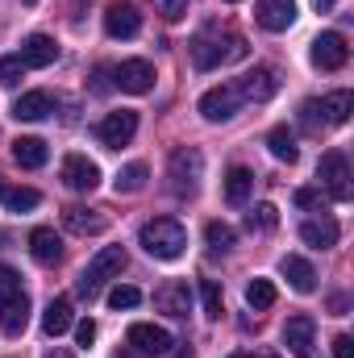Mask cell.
Returning a JSON list of instances; mask_svg holds the SVG:
<instances>
[{
	"instance_id": "cell-1",
	"label": "cell",
	"mask_w": 354,
	"mask_h": 358,
	"mask_svg": "<svg viewBox=\"0 0 354 358\" xmlns=\"http://www.w3.org/2000/svg\"><path fill=\"white\" fill-rule=\"evenodd\" d=\"M138 242H142V250H146L150 259H159V263H176L179 255L187 250V229H183L179 221H171V217H155V221L142 225Z\"/></svg>"
},
{
	"instance_id": "cell-2",
	"label": "cell",
	"mask_w": 354,
	"mask_h": 358,
	"mask_svg": "<svg viewBox=\"0 0 354 358\" xmlns=\"http://www.w3.org/2000/svg\"><path fill=\"white\" fill-rule=\"evenodd\" d=\"M125 271V250L121 246H104V250H96L92 255V263L80 271V279H76V292L84 296V300H96L100 292H104V283L108 279H117Z\"/></svg>"
},
{
	"instance_id": "cell-3",
	"label": "cell",
	"mask_w": 354,
	"mask_h": 358,
	"mask_svg": "<svg viewBox=\"0 0 354 358\" xmlns=\"http://www.w3.org/2000/svg\"><path fill=\"white\" fill-rule=\"evenodd\" d=\"M317 179H321V187L330 192V200H338V204H346V200L354 196L351 163H346V155H342V150H325V155H321Z\"/></svg>"
},
{
	"instance_id": "cell-4",
	"label": "cell",
	"mask_w": 354,
	"mask_h": 358,
	"mask_svg": "<svg viewBox=\"0 0 354 358\" xmlns=\"http://www.w3.org/2000/svg\"><path fill=\"white\" fill-rule=\"evenodd\" d=\"M167 171H171V187L179 196H192L200 187V179H204V155L196 146H179L171 155V163H167Z\"/></svg>"
},
{
	"instance_id": "cell-5",
	"label": "cell",
	"mask_w": 354,
	"mask_h": 358,
	"mask_svg": "<svg viewBox=\"0 0 354 358\" xmlns=\"http://www.w3.org/2000/svg\"><path fill=\"white\" fill-rule=\"evenodd\" d=\"M176 346V338L163 329V325H150V321H138L129 325V350L134 355H146V358H167Z\"/></svg>"
},
{
	"instance_id": "cell-6",
	"label": "cell",
	"mask_w": 354,
	"mask_h": 358,
	"mask_svg": "<svg viewBox=\"0 0 354 358\" xmlns=\"http://www.w3.org/2000/svg\"><path fill=\"white\" fill-rule=\"evenodd\" d=\"M246 55V42L242 38H229L225 46L217 42V38H196L192 42V63L200 67V71H213L217 63H229V59H242Z\"/></svg>"
},
{
	"instance_id": "cell-7",
	"label": "cell",
	"mask_w": 354,
	"mask_h": 358,
	"mask_svg": "<svg viewBox=\"0 0 354 358\" xmlns=\"http://www.w3.org/2000/svg\"><path fill=\"white\" fill-rule=\"evenodd\" d=\"M346 59H351V42H346V34H338V29L317 34V42H313V67H321V71H342Z\"/></svg>"
},
{
	"instance_id": "cell-8",
	"label": "cell",
	"mask_w": 354,
	"mask_h": 358,
	"mask_svg": "<svg viewBox=\"0 0 354 358\" xmlns=\"http://www.w3.org/2000/svg\"><path fill=\"white\" fill-rule=\"evenodd\" d=\"M113 84L121 92H129V96H146L155 88V67L146 59H125V63L113 67Z\"/></svg>"
},
{
	"instance_id": "cell-9",
	"label": "cell",
	"mask_w": 354,
	"mask_h": 358,
	"mask_svg": "<svg viewBox=\"0 0 354 358\" xmlns=\"http://www.w3.org/2000/svg\"><path fill=\"white\" fill-rule=\"evenodd\" d=\"M242 104H246V100H242L238 84H221V88H208L204 96H200V113H204V121H229Z\"/></svg>"
},
{
	"instance_id": "cell-10",
	"label": "cell",
	"mask_w": 354,
	"mask_h": 358,
	"mask_svg": "<svg viewBox=\"0 0 354 358\" xmlns=\"http://www.w3.org/2000/svg\"><path fill=\"white\" fill-rule=\"evenodd\" d=\"M100 142L104 146H129L134 134H138V113L134 108H117V113H104V121L96 125Z\"/></svg>"
},
{
	"instance_id": "cell-11",
	"label": "cell",
	"mask_w": 354,
	"mask_h": 358,
	"mask_svg": "<svg viewBox=\"0 0 354 358\" xmlns=\"http://www.w3.org/2000/svg\"><path fill=\"white\" fill-rule=\"evenodd\" d=\"M138 29H142V13L129 0H113L104 8V34L108 38H138Z\"/></svg>"
},
{
	"instance_id": "cell-12",
	"label": "cell",
	"mask_w": 354,
	"mask_h": 358,
	"mask_svg": "<svg viewBox=\"0 0 354 358\" xmlns=\"http://www.w3.org/2000/svg\"><path fill=\"white\" fill-rule=\"evenodd\" d=\"M63 183L71 192H96L100 187V167L92 163L88 155H67L63 159Z\"/></svg>"
},
{
	"instance_id": "cell-13",
	"label": "cell",
	"mask_w": 354,
	"mask_h": 358,
	"mask_svg": "<svg viewBox=\"0 0 354 358\" xmlns=\"http://www.w3.org/2000/svg\"><path fill=\"white\" fill-rule=\"evenodd\" d=\"M313 334H317V321L313 317H288V325H283V342H288V350L296 358H313Z\"/></svg>"
},
{
	"instance_id": "cell-14",
	"label": "cell",
	"mask_w": 354,
	"mask_h": 358,
	"mask_svg": "<svg viewBox=\"0 0 354 358\" xmlns=\"http://www.w3.org/2000/svg\"><path fill=\"white\" fill-rule=\"evenodd\" d=\"M255 21L271 29V34H279V29H288L292 21H296V0H259L255 4Z\"/></svg>"
},
{
	"instance_id": "cell-15",
	"label": "cell",
	"mask_w": 354,
	"mask_h": 358,
	"mask_svg": "<svg viewBox=\"0 0 354 358\" xmlns=\"http://www.w3.org/2000/svg\"><path fill=\"white\" fill-rule=\"evenodd\" d=\"M25 67H50L55 59H59V42L50 38V34H29L25 42H21V55H17Z\"/></svg>"
},
{
	"instance_id": "cell-16",
	"label": "cell",
	"mask_w": 354,
	"mask_h": 358,
	"mask_svg": "<svg viewBox=\"0 0 354 358\" xmlns=\"http://www.w3.org/2000/svg\"><path fill=\"white\" fill-rule=\"evenodd\" d=\"M29 255H34L42 267H55V263L63 259V238H59L50 225H38V229L29 234Z\"/></svg>"
},
{
	"instance_id": "cell-17",
	"label": "cell",
	"mask_w": 354,
	"mask_h": 358,
	"mask_svg": "<svg viewBox=\"0 0 354 358\" xmlns=\"http://www.w3.org/2000/svg\"><path fill=\"white\" fill-rule=\"evenodd\" d=\"M25 325H29V296L17 292V296H8V300L0 304V329H4L8 338H21Z\"/></svg>"
},
{
	"instance_id": "cell-18",
	"label": "cell",
	"mask_w": 354,
	"mask_h": 358,
	"mask_svg": "<svg viewBox=\"0 0 354 358\" xmlns=\"http://www.w3.org/2000/svg\"><path fill=\"white\" fill-rule=\"evenodd\" d=\"M279 271H283V279L292 283V292H300V296L317 292V271H313V263H309V259H300V255H283Z\"/></svg>"
},
{
	"instance_id": "cell-19",
	"label": "cell",
	"mask_w": 354,
	"mask_h": 358,
	"mask_svg": "<svg viewBox=\"0 0 354 358\" xmlns=\"http://www.w3.org/2000/svg\"><path fill=\"white\" fill-rule=\"evenodd\" d=\"M313 104H317L321 125H346V121H351V108H354V96L342 88V92H330V96L313 100Z\"/></svg>"
},
{
	"instance_id": "cell-20",
	"label": "cell",
	"mask_w": 354,
	"mask_h": 358,
	"mask_svg": "<svg viewBox=\"0 0 354 358\" xmlns=\"http://www.w3.org/2000/svg\"><path fill=\"white\" fill-rule=\"evenodd\" d=\"M238 92H242V100L263 104V100H271V96L279 92V80H275V71H271V67H255V71L238 84Z\"/></svg>"
},
{
	"instance_id": "cell-21",
	"label": "cell",
	"mask_w": 354,
	"mask_h": 358,
	"mask_svg": "<svg viewBox=\"0 0 354 358\" xmlns=\"http://www.w3.org/2000/svg\"><path fill=\"white\" fill-rule=\"evenodd\" d=\"M55 113V96L50 92H21L17 104H13V117L17 121H42Z\"/></svg>"
},
{
	"instance_id": "cell-22",
	"label": "cell",
	"mask_w": 354,
	"mask_h": 358,
	"mask_svg": "<svg viewBox=\"0 0 354 358\" xmlns=\"http://www.w3.org/2000/svg\"><path fill=\"white\" fill-rule=\"evenodd\" d=\"M300 242L313 246V250H330V246H338V221H334V217L304 221V225H300Z\"/></svg>"
},
{
	"instance_id": "cell-23",
	"label": "cell",
	"mask_w": 354,
	"mask_h": 358,
	"mask_svg": "<svg viewBox=\"0 0 354 358\" xmlns=\"http://www.w3.org/2000/svg\"><path fill=\"white\" fill-rule=\"evenodd\" d=\"M71 325H76L71 300H67V296H55V300L46 304V313H42V334H46V338H59V334H67Z\"/></svg>"
},
{
	"instance_id": "cell-24",
	"label": "cell",
	"mask_w": 354,
	"mask_h": 358,
	"mask_svg": "<svg viewBox=\"0 0 354 358\" xmlns=\"http://www.w3.org/2000/svg\"><path fill=\"white\" fill-rule=\"evenodd\" d=\"M63 225L71 229V234H104L108 229V217L100 213V208H63Z\"/></svg>"
},
{
	"instance_id": "cell-25",
	"label": "cell",
	"mask_w": 354,
	"mask_h": 358,
	"mask_svg": "<svg viewBox=\"0 0 354 358\" xmlns=\"http://www.w3.org/2000/svg\"><path fill=\"white\" fill-rule=\"evenodd\" d=\"M155 304H159L167 317H187V308H192V292H187V283H167L163 292H155Z\"/></svg>"
},
{
	"instance_id": "cell-26",
	"label": "cell",
	"mask_w": 354,
	"mask_h": 358,
	"mask_svg": "<svg viewBox=\"0 0 354 358\" xmlns=\"http://www.w3.org/2000/svg\"><path fill=\"white\" fill-rule=\"evenodd\" d=\"M255 192V171L250 167H229L225 171V200L229 204H246Z\"/></svg>"
},
{
	"instance_id": "cell-27",
	"label": "cell",
	"mask_w": 354,
	"mask_h": 358,
	"mask_svg": "<svg viewBox=\"0 0 354 358\" xmlns=\"http://www.w3.org/2000/svg\"><path fill=\"white\" fill-rule=\"evenodd\" d=\"M13 159L25 167V171H38L46 163V142L42 138H17L13 142Z\"/></svg>"
},
{
	"instance_id": "cell-28",
	"label": "cell",
	"mask_w": 354,
	"mask_h": 358,
	"mask_svg": "<svg viewBox=\"0 0 354 358\" xmlns=\"http://www.w3.org/2000/svg\"><path fill=\"white\" fill-rule=\"evenodd\" d=\"M267 146H271V155H275L279 163H296V159H300V150H296V134H292L288 125H275V129L267 134Z\"/></svg>"
},
{
	"instance_id": "cell-29",
	"label": "cell",
	"mask_w": 354,
	"mask_h": 358,
	"mask_svg": "<svg viewBox=\"0 0 354 358\" xmlns=\"http://www.w3.org/2000/svg\"><path fill=\"white\" fill-rule=\"evenodd\" d=\"M146 163H129V167H121L117 171V179H113V192L117 196H134V192H142L146 187Z\"/></svg>"
},
{
	"instance_id": "cell-30",
	"label": "cell",
	"mask_w": 354,
	"mask_h": 358,
	"mask_svg": "<svg viewBox=\"0 0 354 358\" xmlns=\"http://www.w3.org/2000/svg\"><path fill=\"white\" fill-rule=\"evenodd\" d=\"M204 242H208V250L225 255V250H234L238 234H234V225H225V221H208V225H204Z\"/></svg>"
},
{
	"instance_id": "cell-31",
	"label": "cell",
	"mask_w": 354,
	"mask_h": 358,
	"mask_svg": "<svg viewBox=\"0 0 354 358\" xmlns=\"http://www.w3.org/2000/svg\"><path fill=\"white\" fill-rule=\"evenodd\" d=\"M0 200H4V208H13V213H29V208L42 204V196H38L34 187H4Z\"/></svg>"
},
{
	"instance_id": "cell-32",
	"label": "cell",
	"mask_w": 354,
	"mask_h": 358,
	"mask_svg": "<svg viewBox=\"0 0 354 358\" xmlns=\"http://www.w3.org/2000/svg\"><path fill=\"white\" fill-rule=\"evenodd\" d=\"M200 300H204V317H208V321H217V317L225 313V296H221V283H217V279H204V283H200Z\"/></svg>"
},
{
	"instance_id": "cell-33",
	"label": "cell",
	"mask_w": 354,
	"mask_h": 358,
	"mask_svg": "<svg viewBox=\"0 0 354 358\" xmlns=\"http://www.w3.org/2000/svg\"><path fill=\"white\" fill-rule=\"evenodd\" d=\"M246 304L250 308H271L275 304V283L271 279H250L246 283Z\"/></svg>"
},
{
	"instance_id": "cell-34",
	"label": "cell",
	"mask_w": 354,
	"mask_h": 358,
	"mask_svg": "<svg viewBox=\"0 0 354 358\" xmlns=\"http://www.w3.org/2000/svg\"><path fill=\"white\" fill-rule=\"evenodd\" d=\"M138 304H142V292L129 287V283H117V287L108 292V308H117V313H121V308H138Z\"/></svg>"
},
{
	"instance_id": "cell-35",
	"label": "cell",
	"mask_w": 354,
	"mask_h": 358,
	"mask_svg": "<svg viewBox=\"0 0 354 358\" xmlns=\"http://www.w3.org/2000/svg\"><path fill=\"white\" fill-rule=\"evenodd\" d=\"M21 76H25V63H21L17 55H4V59H0V84H4V88H17Z\"/></svg>"
},
{
	"instance_id": "cell-36",
	"label": "cell",
	"mask_w": 354,
	"mask_h": 358,
	"mask_svg": "<svg viewBox=\"0 0 354 358\" xmlns=\"http://www.w3.org/2000/svg\"><path fill=\"white\" fill-rule=\"evenodd\" d=\"M246 225H250V229H275V225H279V213H275V204H259V208H255V213H246Z\"/></svg>"
},
{
	"instance_id": "cell-37",
	"label": "cell",
	"mask_w": 354,
	"mask_h": 358,
	"mask_svg": "<svg viewBox=\"0 0 354 358\" xmlns=\"http://www.w3.org/2000/svg\"><path fill=\"white\" fill-rule=\"evenodd\" d=\"M21 292V275L8 267V263H0V304L8 300V296H17Z\"/></svg>"
},
{
	"instance_id": "cell-38",
	"label": "cell",
	"mask_w": 354,
	"mask_h": 358,
	"mask_svg": "<svg viewBox=\"0 0 354 358\" xmlns=\"http://www.w3.org/2000/svg\"><path fill=\"white\" fill-rule=\"evenodd\" d=\"M150 4H155L167 21H183V17H187V0H150Z\"/></svg>"
},
{
	"instance_id": "cell-39",
	"label": "cell",
	"mask_w": 354,
	"mask_h": 358,
	"mask_svg": "<svg viewBox=\"0 0 354 358\" xmlns=\"http://www.w3.org/2000/svg\"><path fill=\"white\" fill-rule=\"evenodd\" d=\"M321 204V187H300L296 192V208H317Z\"/></svg>"
},
{
	"instance_id": "cell-40",
	"label": "cell",
	"mask_w": 354,
	"mask_h": 358,
	"mask_svg": "<svg viewBox=\"0 0 354 358\" xmlns=\"http://www.w3.org/2000/svg\"><path fill=\"white\" fill-rule=\"evenodd\" d=\"M76 342H80V346L88 350L92 342H96V321H88V317H84V321L76 325Z\"/></svg>"
},
{
	"instance_id": "cell-41",
	"label": "cell",
	"mask_w": 354,
	"mask_h": 358,
	"mask_svg": "<svg viewBox=\"0 0 354 358\" xmlns=\"http://www.w3.org/2000/svg\"><path fill=\"white\" fill-rule=\"evenodd\" d=\"M334 358H354V342L346 338V334L334 338Z\"/></svg>"
},
{
	"instance_id": "cell-42",
	"label": "cell",
	"mask_w": 354,
	"mask_h": 358,
	"mask_svg": "<svg viewBox=\"0 0 354 358\" xmlns=\"http://www.w3.org/2000/svg\"><path fill=\"white\" fill-rule=\"evenodd\" d=\"M330 308H334V313L342 317V313H346V296H334V300H330Z\"/></svg>"
},
{
	"instance_id": "cell-43",
	"label": "cell",
	"mask_w": 354,
	"mask_h": 358,
	"mask_svg": "<svg viewBox=\"0 0 354 358\" xmlns=\"http://www.w3.org/2000/svg\"><path fill=\"white\" fill-rule=\"evenodd\" d=\"M42 358H76V355H71V350H63V346H55V350H46Z\"/></svg>"
},
{
	"instance_id": "cell-44",
	"label": "cell",
	"mask_w": 354,
	"mask_h": 358,
	"mask_svg": "<svg viewBox=\"0 0 354 358\" xmlns=\"http://www.w3.org/2000/svg\"><path fill=\"white\" fill-rule=\"evenodd\" d=\"M313 4H317V13H330V8H334L338 0H313Z\"/></svg>"
},
{
	"instance_id": "cell-45",
	"label": "cell",
	"mask_w": 354,
	"mask_h": 358,
	"mask_svg": "<svg viewBox=\"0 0 354 358\" xmlns=\"http://www.w3.org/2000/svg\"><path fill=\"white\" fill-rule=\"evenodd\" d=\"M250 358H279L275 350H259V355H250Z\"/></svg>"
},
{
	"instance_id": "cell-46",
	"label": "cell",
	"mask_w": 354,
	"mask_h": 358,
	"mask_svg": "<svg viewBox=\"0 0 354 358\" xmlns=\"http://www.w3.org/2000/svg\"><path fill=\"white\" fill-rule=\"evenodd\" d=\"M229 358H250V355H242V350H238V355H229Z\"/></svg>"
},
{
	"instance_id": "cell-47",
	"label": "cell",
	"mask_w": 354,
	"mask_h": 358,
	"mask_svg": "<svg viewBox=\"0 0 354 358\" xmlns=\"http://www.w3.org/2000/svg\"><path fill=\"white\" fill-rule=\"evenodd\" d=\"M117 358H134V355H117Z\"/></svg>"
},
{
	"instance_id": "cell-48",
	"label": "cell",
	"mask_w": 354,
	"mask_h": 358,
	"mask_svg": "<svg viewBox=\"0 0 354 358\" xmlns=\"http://www.w3.org/2000/svg\"><path fill=\"white\" fill-rule=\"evenodd\" d=\"M229 4H238V0H229Z\"/></svg>"
},
{
	"instance_id": "cell-49",
	"label": "cell",
	"mask_w": 354,
	"mask_h": 358,
	"mask_svg": "<svg viewBox=\"0 0 354 358\" xmlns=\"http://www.w3.org/2000/svg\"><path fill=\"white\" fill-rule=\"evenodd\" d=\"M0 192H4V183H0Z\"/></svg>"
}]
</instances>
